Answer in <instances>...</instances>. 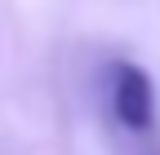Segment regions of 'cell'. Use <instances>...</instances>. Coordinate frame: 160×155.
Segmentation results:
<instances>
[{
  "label": "cell",
  "instance_id": "1",
  "mask_svg": "<svg viewBox=\"0 0 160 155\" xmlns=\"http://www.w3.org/2000/svg\"><path fill=\"white\" fill-rule=\"evenodd\" d=\"M111 106H116V120L125 124V129H133V133L151 129V120H156V89H151V75L138 71L133 62H120V67H116Z\"/></svg>",
  "mask_w": 160,
  "mask_h": 155
}]
</instances>
